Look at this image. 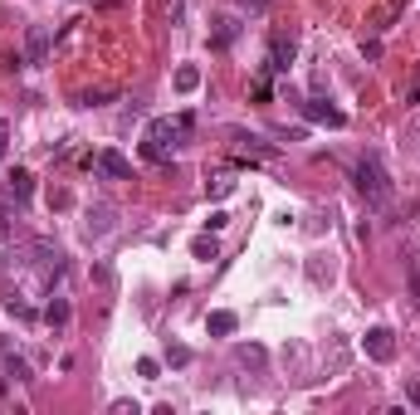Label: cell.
<instances>
[{
	"instance_id": "6da1fadb",
	"label": "cell",
	"mask_w": 420,
	"mask_h": 415,
	"mask_svg": "<svg viewBox=\"0 0 420 415\" xmlns=\"http://www.w3.org/2000/svg\"><path fill=\"white\" fill-rule=\"evenodd\" d=\"M352 181H357L362 201H367L372 210H391V201H396V181H391V171H386V162H381V152H362Z\"/></svg>"
},
{
	"instance_id": "7a4b0ae2",
	"label": "cell",
	"mask_w": 420,
	"mask_h": 415,
	"mask_svg": "<svg viewBox=\"0 0 420 415\" xmlns=\"http://www.w3.org/2000/svg\"><path fill=\"white\" fill-rule=\"evenodd\" d=\"M181 132H186V127H181V118H176V123H171V118H152V127H147V142H142V157H147V162H167Z\"/></svg>"
},
{
	"instance_id": "3957f363",
	"label": "cell",
	"mask_w": 420,
	"mask_h": 415,
	"mask_svg": "<svg viewBox=\"0 0 420 415\" xmlns=\"http://www.w3.org/2000/svg\"><path fill=\"white\" fill-rule=\"evenodd\" d=\"M113 230H118V206H108V201L88 206V220H84L88 240H103V235H113Z\"/></svg>"
},
{
	"instance_id": "277c9868",
	"label": "cell",
	"mask_w": 420,
	"mask_h": 415,
	"mask_svg": "<svg viewBox=\"0 0 420 415\" xmlns=\"http://www.w3.org/2000/svg\"><path fill=\"white\" fill-rule=\"evenodd\" d=\"M49 44H54V30H49V25H30V30H25V64H30V69H40L44 59H49Z\"/></svg>"
},
{
	"instance_id": "5b68a950",
	"label": "cell",
	"mask_w": 420,
	"mask_h": 415,
	"mask_svg": "<svg viewBox=\"0 0 420 415\" xmlns=\"http://www.w3.org/2000/svg\"><path fill=\"white\" fill-rule=\"evenodd\" d=\"M303 118H308V123H323V127H347V113H342V108H333L323 93H313V98L303 103Z\"/></svg>"
},
{
	"instance_id": "8992f818",
	"label": "cell",
	"mask_w": 420,
	"mask_h": 415,
	"mask_svg": "<svg viewBox=\"0 0 420 415\" xmlns=\"http://www.w3.org/2000/svg\"><path fill=\"white\" fill-rule=\"evenodd\" d=\"M294 54H298L294 35H274V44H269V59H264V69H269V74H289V69H294Z\"/></svg>"
},
{
	"instance_id": "52a82bcc",
	"label": "cell",
	"mask_w": 420,
	"mask_h": 415,
	"mask_svg": "<svg viewBox=\"0 0 420 415\" xmlns=\"http://www.w3.org/2000/svg\"><path fill=\"white\" fill-rule=\"evenodd\" d=\"M362 347H367L372 362H391V357H396V332L391 328H372L367 337H362Z\"/></svg>"
},
{
	"instance_id": "ba28073f",
	"label": "cell",
	"mask_w": 420,
	"mask_h": 415,
	"mask_svg": "<svg viewBox=\"0 0 420 415\" xmlns=\"http://www.w3.org/2000/svg\"><path fill=\"white\" fill-rule=\"evenodd\" d=\"M88 166H98V171H103V176H113V181H132V162H127L123 152H98Z\"/></svg>"
},
{
	"instance_id": "9c48e42d",
	"label": "cell",
	"mask_w": 420,
	"mask_h": 415,
	"mask_svg": "<svg viewBox=\"0 0 420 415\" xmlns=\"http://www.w3.org/2000/svg\"><path fill=\"white\" fill-rule=\"evenodd\" d=\"M5 196H10V201H15V206H25V201H30V196H35V176H30V171H25V166H15V171H10V176H5Z\"/></svg>"
},
{
	"instance_id": "30bf717a",
	"label": "cell",
	"mask_w": 420,
	"mask_h": 415,
	"mask_svg": "<svg viewBox=\"0 0 420 415\" xmlns=\"http://www.w3.org/2000/svg\"><path fill=\"white\" fill-rule=\"evenodd\" d=\"M69 318H74L69 298H49V308H44V323H49V328H69Z\"/></svg>"
},
{
	"instance_id": "8fae6325",
	"label": "cell",
	"mask_w": 420,
	"mask_h": 415,
	"mask_svg": "<svg viewBox=\"0 0 420 415\" xmlns=\"http://www.w3.org/2000/svg\"><path fill=\"white\" fill-rule=\"evenodd\" d=\"M235 35H240V20H235V15L215 20V49H230V44H235Z\"/></svg>"
},
{
	"instance_id": "7c38bea8",
	"label": "cell",
	"mask_w": 420,
	"mask_h": 415,
	"mask_svg": "<svg viewBox=\"0 0 420 415\" xmlns=\"http://www.w3.org/2000/svg\"><path fill=\"white\" fill-rule=\"evenodd\" d=\"M235 328H240L235 313H210V318H206V332H215V337H230Z\"/></svg>"
},
{
	"instance_id": "4fadbf2b",
	"label": "cell",
	"mask_w": 420,
	"mask_h": 415,
	"mask_svg": "<svg viewBox=\"0 0 420 415\" xmlns=\"http://www.w3.org/2000/svg\"><path fill=\"white\" fill-rule=\"evenodd\" d=\"M196 88H201V69L196 64H181L176 69V93H196Z\"/></svg>"
},
{
	"instance_id": "5bb4252c",
	"label": "cell",
	"mask_w": 420,
	"mask_h": 415,
	"mask_svg": "<svg viewBox=\"0 0 420 415\" xmlns=\"http://www.w3.org/2000/svg\"><path fill=\"white\" fill-rule=\"evenodd\" d=\"M5 376H15V381H35V372H30V362H25V357H15L10 347H5Z\"/></svg>"
},
{
	"instance_id": "9a60e30c",
	"label": "cell",
	"mask_w": 420,
	"mask_h": 415,
	"mask_svg": "<svg viewBox=\"0 0 420 415\" xmlns=\"http://www.w3.org/2000/svg\"><path fill=\"white\" fill-rule=\"evenodd\" d=\"M5 308H10V313H15V318H20V323H35V308H30V303H25V293H5Z\"/></svg>"
},
{
	"instance_id": "2e32d148",
	"label": "cell",
	"mask_w": 420,
	"mask_h": 415,
	"mask_svg": "<svg viewBox=\"0 0 420 415\" xmlns=\"http://www.w3.org/2000/svg\"><path fill=\"white\" fill-rule=\"evenodd\" d=\"M230 191H235V176H210V181H206V196H210V201H225Z\"/></svg>"
},
{
	"instance_id": "e0dca14e",
	"label": "cell",
	"mask_w": 420,
	"mask_h": 415,
	"mask_svg": "<svg viewBox=\"0 0 420 415\" xmlns=\"http://www.w3.org/2000/svg\"><path fill=\"white\" fill-rule=\"evenodd\" d=\"M240 142H245V157H274V147L259 142V137H240Z\"/></svg>"
},
{
	"instance_id": "ac0fdd59",
	"label": "cell",
	"mask_w": 420,
	"mask_h": 415,
	"mask_svg": "<svg viewBox=\"0 0 420 415\" xmlns=\"http://www.w3.org/2000/svg\"><path fill=\"white\" fill-rule=\"evenodd\" d=\"M235 357H240L245 367H259V362H264V347H245V342H240V347H235Z\"/></svg>"
},
{
	"instance_id": "d6986e66",
	"label": "cell",
	"mask_w": 420,
	"mask_h": 415,
	"mask_svg": "<svg viewBox=\"0 0 420 415\" xmlns=\"http://www.w3.org/2000/svg\"><path fill=\"white\" fill-rule=\"evenodd\" d=\"M167 367H191V347H167Z\"/></svg>"
},
{
	"instance_id": "ffe728a7",
	"label": "cell",
	"mask_w": 420,
	"mask_h": 415,
	"mask_svg": "<svg viewBox=\"0 0 420 415\" xmlns=\"http://www.w3.org/2000/svg\"><path fill=\"white\" fill-rule=\"evenodd\" d=\"M191 254H196V259H215V240H210V235H201V240L191 245Z\"/></svg>"
},
{
	"instance_id": "44dd1931",
	"label": "cell",
	"mask_w": 420,
	"mask_h": 415,
	"mask_svg": "<svg viewBox=\"0 0 420 415\" xmlns=\"http://www.w3.org/2000/svg\"><path fill=\"white\" fill-rule=\"evenodd\" d=\"M406 269H411V298H416V308H420V259H411Z\"/></svg>"
},
{
	"instance_id": "7402d4cb",
	"label": "cell",
	"mask_w": 420,
	"mask_h": 415,
	"mask_svg": "<svg viewBox=\"0 0 420 415\" xmlns=\"http://www.w3.org/2000/svg\"><path fill=\"white\" fill-rule=\"evenodd\" d=\"M225 225H230V215H225V210H215V215H210V220H206V230H210V235H220Z\"/></svg>"
},
{
	"instance_id": "603a6c76",
	"label": "cell",
	"mask_w": 420,
	"mask_h": 415,
	"mask_svg": "<svg viewBox=\"0 0 420 415\" xmlns=\"http://www.w3.org/2000/svg\"><path fill=\"white\" fill-rule=\"evenodd\" d=\"M157 372H162V367H157L152 357H142V362H137V376H147V381H157Z\"/></svg>"
},
{
	"instance_id": "cb8c5ba5",
	"label": "cell",
	"mask_w": 420,
	"mask_h": 415,
	"mask_svg": "<svg viewBox=\"0 0 420 415\" xmlns=\"http://www.w3.org/2000/svg\"><path fill=\"white\" fill-rule=\"evenodd\" d=\"M362 59H381V40H362Z\"/></svg>"
},
{
	"instance_id": "d4e9b609",
	"label": "cell",
	"mask_w": 420,
	"mask_h": 415,
	"mask_svg": "<svg viewBox=\"0 0 420 415\" xmlns=\"http://www.w3.org/2000/svg\"><path fill=\"white\" fill-rule=\"evenodd\" d=\"M406 401H411V406H420V381H411V386H406Z\"/></svg>"
},
{
	"instance_id": "484cf974",
	"label": "cell",
	"mask_w": 420,
	"mask_h": 415,
	"mask_svg": "<svg viewBox=\"0 0 420 415\" xmlns=\"http://www.w3.org/2000/svg\"><path fill=\"white\" fill-rule=\"evenodd\" d=\"M5 142H10V127L0 123V157H5Z\"/></svg>"
}]
</instances>
